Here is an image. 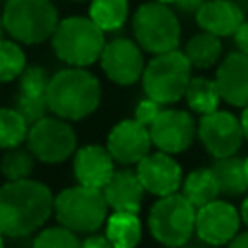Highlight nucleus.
Segmentation results:
<instances>
[{
    "label": "nucleus",
    "instance_id": "obj_1",
    "mask_svg": "<svg viewBox=\"0 0 248 248\" xmlns=\"http://www.w3.org/2000/svg\"><path fill=\"white\" fill-rule=\"evenodd\" d=\"M54 196L39 180H8L0 186V234L27 236L39 231L52 213Z\"/></svg>",
    "mask_w": 248,
    "mask_h": 248
},
{
    "label": "nucleus",
    "instance_id": "obj_2",
    "mask_svg": "<svg viewBox=\"0 0 248 248\" xmlns=\"http://www.w3.org/2000/svg\"><path fill=\"white\" fill-rule=\"evenodd\" d=\"M101 103V83L85 68L68 66L50 76L46 105L54 116L81 120L97 110Z\"/></svg>",
    "mask_w": 248,
    "mask_h": 248
},
{
    "label": "nucleus",
    "instance_id": "obj_3",
    "mask_svg": "<svg viewBox=\"0 0 248 248\" xmlns=\"http://www.w3.org/2000/svg\"><path fill=\"white\" fill-rule=\"evenodd\" d=\"M54 54L68 66L87 68L95 64L105 46V31L87 16H70L58 21L52 37Z\"/></svg>",
    "mask_w": 248,
    "mask_h": 248
},
{
    "label": "nucleus",
    "instance_id": "obj_4",
    "mask_svg": "<svg viewBox=\"0 0 248 248\" xmlns=\"http://www.w3.org/2000/svg\"><path fill=\"white\" fill-rule=\"evenodd\" d=\"M58 21V10L50 0H6L2 10L4 31L19 45L48 41Z\"/></svg>",
    "mask_w": 248,
    "mask_h": 248
},
{
    "label": "nucleus",
    "instance_id": "obj_5",
    "mask_svg": "<svg viewBox=\"0 0 248 248\" xmlns=\"http://www.w3.org/2000/svg\"><path fill=\"white\" fill-rule=\"evenodd\" d=\"M192 78V66L182 50L153 54L141 74L143 91L147 97L161 105H172L184 97L188 81Z\"/></svg>",
    "mask_w": 248,
    "mask_h": 248
},
{
    "label": "nucleus",
    "instance_id": "obj_6",
    "mask_svg": "<svg viewBox=\"0 0 248 248\" xmlns=\"http://www.w3.org/2000/svg\"><path fill=\"white\" fill-rule=\"evenodd\" d=\"M147 227L159 244L178 248L196 232V207L180 192L161 196L149 209Z\"/></svg>",
    "mask_w": 248,
    "mask_h": 248
},
{
    "label": "nucleus",
    "instance_id": "obj_7",
    "mask_svg": "<svg viewBox=\"0 0 248 248\" xmlns=\"http://www.w3.org/2000/svg\"><path fill=\"white\" fill-rule=\"evenodd\" d=\"M134 41L141 50L151 54H161L178 48L180 43V23L176 12L161 2L141 4L132 17Z\"/></svg>",
    "mask_w": 248,
    "mask_h": 248
},
{
    "label": "nucleus",
    "instance_id": "obj_8",
    "mask_svg": "<svg viewBox=\"0 0 248 248\" xmlns=\"http://www.w3.org/2000/svg\"><path fill=\"white\" fill-rule=\"evenodd\" d=\"M107 209L103 192L81 184L62 190L52 203L58 223L74 232H95L107 221Z\"/></svg>",
    "mask_w": 248,
    "mask_h": 248
},
{
    "label": "nucleus",
    "instance_id": "obj_9",
    "mask_svg": "<svg viewBox=\"0 0 248 248\" xmlns=\"http://www.w3.org/2000/svg\"><path fill=\"white\" fill-rule=\"evenodd\" d=\"M25 141L35 159L54 165L70 159L76 153L78 136L68 120L60 116H45L29 126Z\"/></svg>",
    "mask_w": 248,
    "mask_h": 248
},
{
    "label": "nucleus",
    "instance_id": "obj_10",
    "mask_svg": "<svg viewBox=\"0 0 248 248\" xmlns=\"http://www.w3.org/2000/svg\"><path fill=\"white\" fill-rule=\"evenodd\" d=\"M198 138L213 159L234 155L238 153L244 141L240 118H236L229 110L219 108L202 114L198 122Z\"/></svg>",
    "mask_w": 248,
    "mask_h": 248
},
{
    "label": "nucleus",
    "instance_id": "obj_11",
    "mask_svg": "<svg viewBox=\"0 0 248 248\" xmlns=\"http://www.w3.org/2000/svg\"><path fill=\"white\" fill-rule=\"evenodd\" d=\"M99 64L105 76L116 85H134L141 79L145 58L141 46L126 37L112 39L105 43L99 56Z\"/></svg>",
    "mask_w": 248,
    "mask_h": 248
},
{
    "label": "nucleus",
    "instance_id": "obj_12",
    "mask_svg": "<svg viewBox=\"0 0 248 248\" xmlns=\"http://www.w3.org/2000/svg\"><path fill=\"white\" fill-rule=\"evenodd\" d=\"M151 143L165 153H182L186 151L196 136H198V122L188 110L180 108H163L159 116L149 124Z\"/></svg>",
    "mask_w": 248,
    "mask_h": 248
},
{
    "label": "nucleus",
    "instance_id": "obj_13",
    "mask_svg": "<svg viewBox=\"0 0 248 248\" xmlns=\"http://www.w3.org/2000/svg\"><path fill=\"white\" fill-rule=\"evenodd\" d=\"M240 229V211L225 202L213 200L196 209V232L202 240L215 246L229 244Z\"/></svg>",
    "mask_w": 248,
    "mask_h": 248
},
{
    "label": "nucleus",
    "instance_id": "obj_14",
    "mask_svg": "<svg viewBox=\"0 0 248 248\" xmlns=\"http://www.w3.org/2000/svg\"><path fill=\"white\" fill-rule=\"evenodd\" d=\"M136 174L143 190L159 198L178 192L182 184V167L170 153L165 151H149L141 161H138Z\"/></svg>",
    "mask_w": 248,
    "mask_h": 248
},
{
    "label": "nucleus",
    "instance_id": "obj_15",
    "mask_svg": "<svg viewBox=\"0 0 248 248\" xmlns=\"http://www.w3.org/2000/svg\"><path fill=\"white\" fill-rule=\"evenodd\" d=\"M151 145L149 128L140 124L136 118L120 120L107 138V149L120 165H138V161L151 151Z\"/></svg>",
    "mask_w": 248,
    "mask_h": 248
},
{
    "label": "nucleus",
    "instance_id": "obj_16",
    "mask_svg": "<svg viewBox=\"0 0 248 248\" xmlns=\"http://www.w3.org/2000/svg\"><path fill=\"white\" fill-rule=\"evenodd\" d=\"M215 83L221 101L244 108L248 105V54L238 50L227 54L217 66Z\"/></svg>",
    "mask_w": 248,
    "mask_h": 248
},
{
    "label": "nucleus",
    "instance_id": "obj_17",
    "mask_svg": "<svg viewBox=\"0 0 248 248\" xmlns=\"http://www.w3.org/2000/svg\"><path fill=\"white\" fill-rule=\"evenodd\" d=\"M114 174V159L103 145H83L74 153V176L78 184L101 190Z\"/></svg>",
    "mask_w": 248,
    "mask_h": 248
},
{
    "label": "nucleus",
    "instance_id": "obj_18",
    "mask_svg": "<svg viewBox=\"0 0 248 248\" xmlns=\"http://www.w3.org/2000/svg\"><path fill=\"white\" fill-rule=\"evenodd\" d=\"M202 31L217 37H229L244 21V12L232 0H203L194 14Z\"/></svg>",
    "mask_w": 248,
    "mask_h": 248
},
{
    "label": "nucleus",
    "instance_id": "obj_19",
    "mask_svg": "<svg viewBox=\"0 0 248 248\" xmlns=\"http://www.w3.org/2000/svg\"><path fill=\"white\" fill-rule=\"evenodd\" d=\"M107 205L112 211H128L138 213L143 200V186L136 174V170H114L110 180L101 188Z\"/></svg>",
    "mask_w": 248,
    "mask_h": 248
},
{
    "label": "nucleus",
    "instance_id": "obj_20",
    "mask_svg": "<svg viewBox=\"0 0 248 248\" xmlns=\"http://www.w3.org/2000/svg\"><path fill=\"white\" fill-rule=\"evenodd\" d=\"M215 174L219 196L227 198H238L246 194L248 190V176L244 170V159H240L236 153L229 157H219L209 167Z\"/></svg>",
    "mask_w": 248,
    "mask_h": 248
},
{
    "label": "nucleus",
    "instance_id": "obj_21",
    "mask_svg": "<svg viewBox=\"0 0 248 248\" xmlns=\"http://www.w3.org/2000/svg\"><path fill=\"white\" fill-rule=\"evenodd\" d=\"M105 236L112 248H136L141 240V221L138 213L112 211V215L107 219Z\"/></svg>",
    "mask_w": 248,
    "mask_h": 248
},
{
    "label": "nucleus",
    "instance_id": "obj_22",
    "mask_svg": "<svg viewBox=\"0 0 248 248\" xmlns=\"http://www.w3.org/2000/svg\"><path fill=\"white\" fill-rule=\"evenodd\" d=\"M182 196L198 209L213 200L219 198V186H217V180H215V174L211 169H194L186 174V178H182Z\"/></svg>",
    "mask_w": 248,
    "mask_h": 248
},
{
    "label": "nucleus",
    "instance_id": "obj_23",
    "mask_svg": "<svg viewBox=\"0 0 248 248\" xmlns=\"http://www.w3.org/2000/svg\"><path fill=\"white\" fill-rule=\"evenodd\" d=\"M182 52L188 58L192 68L207 70L221 60V54H223L221 37L207 33V31H202V33L190 37V41L186 43V48Z\"/></svg>",
    "mask_w": 248,
    "mask_h": 248
},
{
    "label": "nucleus",
    "instance_id": "obj_24",
    "mask_svg": "<svg viewBox=\"0 0 248 248\" xmlns=\"http://www.w3.org/2000/svg\"><path fill=\"white\" fill-rule=\"evenodd\" d=\"M184 99H186L188 108L198 114L213 112L219 108V103H221V95H219L215 79H209L203 76L190 78L188 87L184 91Z\"/></svg>",
    "mask_w": 248,
    "mask_h": 248
},
{
    "label": "nucleus",
    "instance_id": "obj_25",
    "mask_svg": "<svg viewBox=\"0 0 248 248\" xmlns=\"http://www.w3.org/2000/svg\"><path fill=\"white\" fill-rule=\"evenodd\" d=\"M128 0H91L89 17L107 33L118 31L128 19Z\"/></svg>",
    "mask_w": 248,
    "mask_h": 248
},
{
    "label": "nucleus",
    "instance_id": "obj_26",
    "mask_svg": "<svg viewBox=\"0 0 248 248\" xmlns=\"http://www.w3.org/2000/svg\"><path fill=\"white\" fill-rule=\"evenodd\" d=\"M29 132V124L25 118L12 107L0 108V149L17 147Z\"/></svg>",
    "mask_w": 248,
    "mask_h": 248
},
{
    "label": "nucleus",
    "instance_id": "obj_27",
    "mask_svg": "<svg viewBox=\"0 0 248 248\" xmlns=\"http://www.w3.org/2000/svg\"><path fill=\"white\" fill-rule=\"evenodd\" d=\"M33 169H35V155L29 149H23L19 145L6 149V153L0 159V172L6 180L29 178Z\"/></svg>",
    "mask_w": 248,
    "mask_h": 248
},
{
    "label": "nucleus",
    "instance_id": "obj_28",
    "mask_svg": "<svg viewBox=\"0 0 248 248\" xmlns=\"http://www.w3.org/2000/svg\"><path fill=\"white\" fill-rule=\"evenodd\" d=\"M25 66H27V60L19 43L14 39L0 37V83L19 78Z\"/></svg>",
    "mask_w": 248,
    "mask_h": 248
},
{
    "label": "nucleus",
    "instance_id": "obj_29",
    "mask_svg": "<svg viewBox=\"0 0 248 248\" xmlns=\"http://www.w3.org/2000/svg\"><path fill=\"white\" fill-rule=\"evenodd\" d=\"M33 248H81V242L78 240L74 231L60 225V227L43 229L35 236Z\"/></svg>",
    "mask_w": 248,
    "mask_h": 248
},
{
    "label": "nucleus",
    "instance_id": "obj_30",
    "mask_svg": "<svg viewBox=\"0 0 248 248\" xmlns=\"http://www.w3.org/2000/svg\"><path fill=\"white\" fill-rule=\"evenodd\" d=\"M14 108L25 118V122L31 126L37 120L45 118L48 112L46 97L45 95H27V93H17L14 97Z\"/></svg>",
    "mask_w": 248,
    "mask_h": 248
},
{
    "label": "nucleus",
    "instance_id": "obj_31",
    "mask_svg": "<svg viewBox=\"0 0 248 248\" xmlns=\"http://www.w3.org/2000/svg\"><path fill=\"white\" fill-rule=\"evenodd\" d=\"M48 81H50L48 72L39 64H31V66H25L19 76V91L27 93V95H45L46 97Z\"/></svg>",
    "mask_w": 248,
    "mask_h": 248
},
{
    "label": "nucleus",
    "instance_id": "obj_32",
    "mask_svg": "<svg viewBox=\"0 0 248 248\" xmlns=\"http://www.w3.org/2000/svg\"><path fill=\"white\" fill-rule=\"evenodd\" d=\"M161 107H163V105L157 103L155 99L145 97V99H141V101L136 105V108H134V118H136L140 124H143V126L149 128V124H151V122L159 116V112L163 110Z\"/></svg>",
    "mask_w": 248,
    "mask_h": 248
},
{
    "label": "nucleus",
    "instance_id": "obj_33",
    "mask_svg": "<svg viewBox=\"0 0 248 248\" xmlns=\"http://www.w3.org/2000/svg\"><path fill=\"white\" fill-rule=\"evenodd\" d=\"M231 37L236 45V50L242 52V54H248V21H242Z\"/></svg>",
    "mask_w": 248,
    "mask_h": 248
},
{
    "label": "nucleus",
    "instance_id": "obj_34",
    "mask_svg": "<svg viewBox=\"0 0 248 248\" xmlns=\"http://www.w3.org/2000/svg\"><path fill=\"white\" fill-rule=\"evenodd\" d=\"M202 4H203V0H174L172 10L180 12V14H196Z\"/></svg>",
    "mask_w": 248,
    "mask_h": 248
},
{
    "label": "nucleus",
    "instance_id": "obj_35",
    "mask_svg": "<svg viewBox=\"0 0 248 248\" xmlns=\"http://www.w3.org/2000/svg\"><path fill=\"white\" fill-rule=\"evenodd\" d=\"M81 248H112L105 234H91L81 242Z\"/></svg>",
    "mask_w": 248,
    "mask_h": 248
},
{
    "label": "nucleus",
    "instance_id": "obj_36",
    "mask_svg": "<svg viewBox=\"0 0 248 248\" xmlns=\"http://www.w3.org/2000/svg\"><path fill=\"white\" fill-rule=\"evenodd\" d=\"M227 248H248V231L236 232V236L227 244Z\"/></svg>",
    "mask_w": 248,
    "mask_h": 248
},
{
    "label": "nucleus",
    "instance_id": "obj_37",
    "mask_svg": "<svg viewBox=\"0 0 248 248\" xmlns=\"http://www.w3.org/2000/svg\"><path fill=\"white\" fill-rule=\"evenodd\" d=\"M178 248H213V246H211V244H207L205 240H202L198 234H196V236L192 234V236H190L182 246H178Z\"/></svg>",
    "mask_w": 248,
    "mask_h": 248
},
{
    "label": "nucleus",
    "instance_id": "obj_38",
    "mask_svg": "<svg viewBox=\"0 0 248 248\" xmlns=\"http://www.w3.org/2000/svg\"><path fill=\"white\" fill-rule=\"evenodd\" d=\"M240 126H242L244 140H248V105L242 108V114H240Z\"/></svg>",
    "mask_w": 248,
    "mask_h": 248
},
{
    "label": "nucleus",
    "instance_id": "obj_39",
    "mask_svg": "<svg viewBox=\"0 0 248 248\" xmlns=\"http://www.w3.org/2000/svg\"><path fill=\"white\" fill-rule=\"evenodd\" d=\"M240 221L248 227V198H244V202L240 205Z\"/></svg>",
    "mask_w": 248,
    "mask_h": 248
},
{
    "label": "nucleus",
    "instance_id": "obj_40",
    "mask_svg": "<svg viewBox=\"0 0 248 248\" xmlns=\"http://www.w3.org/2000/svg\"><path fill=\"white\" fill-rule=\"evenodd\" d=\"M232 2H236V4L240 6V10H242L244 14H248V0H232Z\"/></svg>",
    "mask_w": 248,
    "mask_h": 248
},
{
    "label": "nucleus",
    "instance_id": "obj_41",
    "mask_svg": "<svg viewBox=\"0 0 248 248\" xmlns=\"http://www.w3.org/2000/svg\"><path fill=\"white\" fill-rule=\"evenodd\" d=\"M155 2H161V4H167V6H172L174 0H155Z\"/></svg>",
    "mask_w": 248,
    "mask_h": 248
},
{
    "label": "nucleus",
    "instance_id": "obj_42",
    "mask_svg": "<svg viewBox=\"0 0 248 248\" xmlns=\"http://www.w3.org/2000/svg\"><path fill=\"white\" fill-rule=\"evenodd\" d=\"M244 170H246V176H248V155L244 157Z\"/></svg>",
    "mask_w": 248,
    "mask_h": 248
},
{
    "label": "nucleus",
    "instance_id": "obj_43",
    "mask_svg": "<svg viewBox=\"0 0 248 248\" xmlns=\"http://www.w3.org/2000/svg\"><path fill=\"white\" fill-rule=\"evenodd\" d=\"M2 31H4V25H2V16H0V37H2Z\"/></svg>",
    "mask_w": 248,
    "mask_h": 248
},
{
    "label": "nucleus",
    "instance_id": "obj_44",
    "mask_svg": "<svg viewBox=\"0 0 248 248\" xmlns=\"http://www.w3.org/2000/svg\"><path fill=\"white\" fill-rule=\"evenodd\" d=\"M0 248H4V236L0 234Z\"/></svg>",
    "mask_w": 248,
    "mask_h": 248
},
{
    "label": "nucleus",
    "instance_id": "obj_45",
    "mask_svg": "<svg viewBox=\"0 0 248 248\" xmlns=\"http://www.w3.org/2000/svg\"><path fill=\"white\" fill-rule=\"evenodd\" d=\"M74 2H83V0H74Z\"/></svg>",
    "mask_w": 248,
    "mask_h": 248
},
{
    "label": "nucleus",
    "instance_id": "obj_46",
    "mask_svg": "<svg viewBox=\"0 0 248 248\" xmlns=\"http://www.w3.org/2000/svg\"><path fill=\"white\" fill-rule=\"evenodd\" d=\"M4 2H6V0H4Z\"/></svg>",
    "mask_w": 248,
    "mask_h": 248
}]
</instances>
